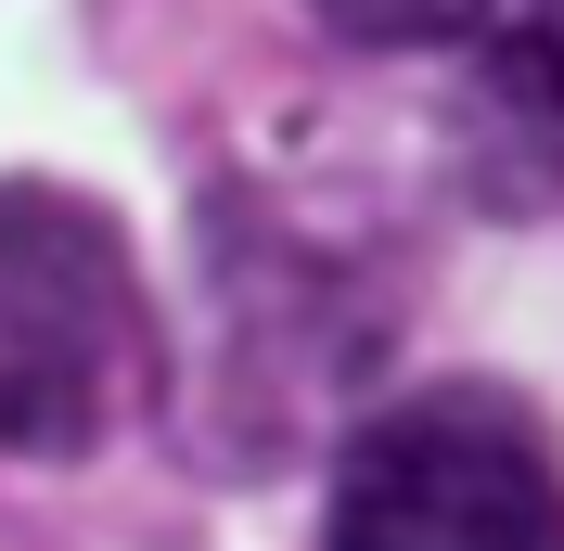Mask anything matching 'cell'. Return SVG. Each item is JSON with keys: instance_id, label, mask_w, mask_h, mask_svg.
Segmentation results:
<instances>
[{"instance_id": "obj_3", "label": "cell", "mask_w": 564, "mask_h": 551, "mask_svg": "<svg viewBox=\"0 0 564 551\" xmlns=\"http://www.w3.org/2000/svg\"><path fill=\"white\" fill-rule=\"evenodd\" d=\"M347 52H449V39L500 26V0H308Z\"/></svg>"}, {"instance_id": "obj_2", "label": "cell", "mask_w": 564, "mask_h": 551, "mask_svg": "<svg viewBox=\"0 0 564 551\" xmlns=\"http://www.w3.org/2000/svg\"><path fill=\"white\" fill-rule=\"evenodd\" d=\"M321 551H564V449L513 385H411L347 436Z\"/></svg>"}, {"instance_id": "obj_1", "label": "cell", "mask_w": 564, "mask_h": 551, "mask_svg": "<svg viewBox=\"0 0 564 551\" xmlns=\"http://www.w3.org/2000/svg\"><path fill=\"white\" fill-rule=\"evenodd\" d=\"M141 359L154 321H141L129 231L65 180H0V449L13 462L104 449L141 398Z\"/></svg>"}, {"instance_id": "obj_4", "label": "cell", "mask_w": 564, "mask_h": 551, "mask_svg": "<svg viewBox=\"0 0 564 551\" xmlns=\"http://www.w3.org/2000/svg\"><path fill=\"white\" fill-rule=\"evenodd\" d=\"M500 39L527 52V77L564 104V0H500Z\"/></svg>"}]
</instances>
